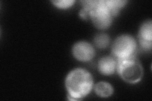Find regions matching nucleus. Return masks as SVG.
Here are the masks:
<instances>
[{
    "instance_id": "obj_1",
    "label": "nucleus",
    "mask_w": 152,
    "mask_h": 101,
    "mask_svg": "<svg viewBox=\"0 0 152 101\" xmlns=\"http://www.w3.org/2000/svg\"><path fill=\"white\" fill-rule=\"evenodd\" d=\"M65 85L70 100H80L86 97L93 89L94 81L91 73L81 68L70 71L66 75Z\"/></svg>"
},
{
    "instance_id": "obj_2",
    "label": "nucleus",
    "mask_w": 152,
    "mask_h": 101,
    "mask_svg": "<svg viewBox=\"0 0 152 101\" xmlns=\"http://www.w3.org/2000/svg\"><path fill=\"white\" fill-rule=\"evenodd\" d=\"M81 3L83 8L80 10V15L91 19L95 27L104 30L111 26L114 17L107 6L105 0H86Z\"/></svg>"
},
{
    "instance_id": "obj_3",
    "label": "nucleus",
    "mask_w": 152,
    "mask_h": 101,
    "mask_svg": "<svg viewBox=\"0 0 152 101\" xmlns=\"http://www.w3.org/2000/svg\"><path fill=\"white\" fill-rule=\"evenodd\" d=\"M117 61V72L124 81L131 84L140 82L143 76V68L136 56Z\"/></svg>"
},
{
    "instance_id": "obj_4",
    "label": "nucleus",
    "mask_w": 152,
    "mask_h": 101,
    "mask_svg": "<svg viewBox=\"0 0 152 101\" xmlns=\"http://www.w3.org/2000/svg\"><path fill=\"white\" fill-rule=\"evenodd\" d=\"M137 49L136 39L128 34L118 36L112 45V54L117 60L135 56Z\"/></svg>"
},
{
    "instance_id": "obj_5",
    "label": "nucleus",
    "mask_w": 152,
    "mask_h": 101,
    "mask_svg": "<svg viewBox=\"0 0 152 101\" xmlns=\"http://www.w3.org/2000/svg\"><path fill=\"white\" fill-rule=\"evenodd\" d=\"M72 54L75 58L81 62L91 61L95 56L94 47L86 41H79L72 47Z\"/></svg>"
},
{
    "instance_id": "obj_6",
    "label": "nucleus",
    "mask_w": 152,
    "mask_h": 101,
    "mask_svg": "<svg viewBox=\"0 0 152 101\" xmlns=\"http://www.w3.org/2000/svg\"><path fill=\"white\" fill-rule=\"evenodd\" d=\"M138 41L142 51L150 52L152 48V22L146 20L142 23L138 32Z\"/></svg>"
},
{
    "instance_id": "obj_7",
    "label": "nucleus",
    "mask_w": 152,
    "mask_h": 101,
    "mask_svg": "<svg viewBox=\"0 0 152 101\" xmlns=\"http://www.w3.org/2000/svg\"><path fill=\"white\" fill-rule=\"evenodd\" d=\"M117 61L113 56H103L98 62V69L103 75H112L117 71Z\"/></svg>"
},
{
    "instance_id": "obj_8",
    "label": "nucleus",
    "mask_w": 152,
    "mask_h": 101,
    "mask_svg": "<svg viewBox=\"0 0 152 101\" xmlns=\"http://www.w3.org/2000/svg\"><path fill=\"white\" fill-rule=\"evenodd\" d=\"M95 94L102 98L110 97L113 93L112 85L106 81H99L93 86Z\"/></svg>"
},
{
    "instance_id": "obj_9",
    "label": "nucleus",
    "mask_w": 152,
    "mask_h": 101,
    "mask_svg": "<svg viewBox=\"0 0 152 101\" xmlns=\"http://www.w3.org/2000/svg\"><path fill=\"white\" fill-rule=\"evenodd\" d=\"M105 3L113 16L115 17L119 14L121 9L126 5L127 1L126 0H105Z\"/></svg>"
},
{
    "instance_id": "obj_10",
    "label": "nucleus",
    "mask_w": 152,
    "mask_h": 101,
    "mask_svg": "<svg viewBox=\"0 0 152 101\" xmlns=\"http://www.w3.org/2000/svg\"><path fill=\"white\" fill-rule=\"evenodd\" d=\"M110 37L104 33H99L95 36L94 38V43L99 49H104L110 44Z\"/></svg>"
},
{
    "instance_id": "obj_11",
    "label": "nucleus",
    "mask_w": 152,
    "mask_h": 101,
    "mask_svg": "<svg viewBox=\"0 0 152 101\" xmlns=\"http://www.w3.org/2000/svg\"><path fill=\"white\" fill-rule=\"evenodd\" d=\"M56 7L60 9H67L72 7L75 3L74 0H55L51 1Z\"/></svg>"
}]
</instances>
